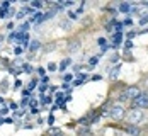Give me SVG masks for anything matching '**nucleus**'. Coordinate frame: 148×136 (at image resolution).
<instances>
[{
    "label": "nucleus",
    "instance_id": "nucleus-1",
    "mask_svg": "<svg viewBox=\"0 0 148 136\" xmlns=\"http://www.w3.org/2000/svg\"><path fill=\"white\" fill-rule=\"evenodd\" d=\"M140 94H141V92H140V89H138L136 85L126 87V90H124L123 94H121V95H119V100H121V102H124V100H128V99H136Z\"/></svg>",
    "mask_w": 148,
    "mask_h": 136
},
{
    "label": "nucleus",
    "instance_id": "nucleus-2",
    "mask_svg": "<svg viewBox=\"0 0 148 136\" xmlns=\"http://www.w3.org/2000/svg\"><path fill=\"white\" fill-rule=\"evenodd\" d=\"M126 118H128L130 124H131V126H134L136 122H140L141 119H143V111H141V109H136V107H133V109H130V112L126 114Z\"/></svg>",
    "mask_w": 148,
    "mask_h": 136
},
{
    "label": "nucleus",
    "instance_id": "nucleus-3",
    "mask_svg": "<svg viewBox=\"0 0 148 136\" xmlns=\"http://www.w3.org/2000/svg\"><path fill=\"white\" fill-rule=\"evenodd\" d=\"M109 116L112 118V119H123L124 116H126V111H124V107L119 106V104H116V106H112L111 109H109Z\"/></svg>",
    "mask_w": 148,
    "mask_h": 136
},
{
    "label": "nucleus",
    "instance_id": "nucleus-4",
    "mask_svg": "<svg viewBox=\"0 0 148 136\" xmlns=\"http://www.w3.org/2000/svg\"><path fill=\"white\" fill-rule=\"evenodd\" d=\"M133 107H136V109L148 107V94H140L136 99H133Z\"/></svg>",
    "mask_w": 148,
    "mask_h": 136
},
{
    "label": "nucleus",
    "instance_id": "nucleus-5",
    "mask_svg": "<svg viewBox=\"0 0 148 136\" xmlns=\"http://www.w3.org/2000/svg\"><path fill=\"white\" fill-rule=\"evenodd\" d=\"M119 70H121V66H114V68L111 70V73H109V78H111V80H116L118 75H119Z\"/></svg>",
    "mask_w": 148,
    "mask_h": 136
},
{
    "label": "nucleus",
    "instance_id": "nucleus-6",
    "mask_svg": "<svg viewBox=\"0 0 148 136\" xmlns=\"http://www.w3.org/2000/svg\"><path fill=\"white\" fill-rule=\"evenodd\" d=\"M53 14H55V12H53V10H49V12H46L45 15H41V17H39V19H38V22H39V24H41V22H45V21H48V19H49V17H53Z\"/></svg>",
    "mask_w": 148,
    "mask_h": 136
},
{
    "label": "nucleus",
    "instance_id": "nucleus-7",
    "mask_svg": "<svg viewBox=\"0 0 148 136\" xmlns=\"http://www.w3.org/2000/svg\"><path fill=\"white\" fill-rule=\"evenodd\" d=\"M128 133L131 136H140V129H138L136 126H130V128H128Z\"/></svg>",
    "mask_w": 148,
    "mask_h": 136
},
{
    "label": "nucleus",
    "instance_id": "nucleus-8",
    "mask_svg": "<svg viewBox=\"0 0 148 136\" xmlns=\"http://www.w3.org/2000/svg\"><path fill=\"white\" fill-rule=\"evenodd\" d=\"M121 39H123V34H121V32H118V34L112 38V43H114V44H119V43H121Z\"/></svg>",
    "mask_w": 148,
    "mask_h": 136
},
{
    "label": "nucleus",
    "instance_id": "nucleus-9",
    "mask_svg": "<svg viewBox=\"0 0 148 136\" xmlns=\"http://www.w3.org/2000/svg\"><path fill=\"white\" fill-rule=\"evenodd\" d=\"M39 44H41L39 41H32V43H31V46H29V49L32 51V53H34V51H36V49L39 48Z\"/></svg>",
    "mask_w": 148,
    "mask_h": 136
},
{
    "label": "nucleus",
    "instance_id": "nucleus-10",
    "mask_svg": "<svg viewBox=\"0 0 148 136\" xmlns=\"http://www.w3.org/2000/svg\"><path fill=\"white\" fill-rule=\"evenodd\" d=\"M60 27H61V29H68V27H70V22H68V21H61V22H60Z\"/></svg>",
    "mask_w": 148,
    "mask_h": 136
},
{
    "label": "nucleus",
    "instance_id": "nucleus-11",
    "mask_svg": "<svg viewBox=\"0 0 148 136\" xmlns=\"http://www.w3.org/2000/svg\"><path fill=\"white\" fill-rule=\"evenodd\" d=\"M68 65H70V58H68V60H63V61H61V65H60V66H61L60 70H65V68H66Z\"/></svg>",
    "mask_w": 148,
    "mask_h": 136
},
{
    "label": "nucleus",
    "instance_id": "nucleus-12",
    "mask_svg": "<svg viewBox=\"0 0 148 136\" xmlns=\"http://www.w3.org/2000/svg\"><path fill=\"white\" fill-rule=\"evenodd\" d=\"M119 10H121V12H128V10H130V5H128V3H121Z\"/></svg>",
    "mask_w": 148,
    "mask_h": 136
},
{
    "label": "nucleus",
    "instance_id": "nucleus-13",
    "mask_svg": "<svg viewBox=\"0 0 148 136\" xmlns=\"http://www.w3.org/2000/svg\"><path fill=\"white\" fill-rule=\"evenodd\" d=\"M22 72H26V73H31V72H32V66H31V65H24V66H22Z\"/></svg>",
    "mask_w": 148,
    "mask_h": 136
},
{
    "label": "nucleus",
    "instance_id": "nucleus-14",
    "mask_svg": "<svg viewBox=\"0 0 148 136\" xmlns=\"http://www.w3.org/2000/svg\"><path fill=\"white\" fill-rule=\"evenodd\" d=\"M29 107L32 109V111H36V107H38V102H36V100H29Z\"/></svg>",
    "mask_w": 148,
    "mask_h": 136
},
{
    "label": "nucleus",
    "instance_id": "nucleus-15",
    "mask_svg": "<svg viewBox=\"0 0 148 136\" xmlns=\"http://www.w3.org/2000/svg\"><path fill=\"white\" fill-rule=\"evenodd\" d=\"M31 5H32L34 9H39V7H43V3H41V2H38V0H36V2H32Z\"/></svg>",
    "mask_w": 148,
    "mask_h": 136
},
{
    "label": "nucleus",
    "instance_id": "nucleus-16",
    "mask_svg": "<svg viewBox=\"0 0 148 136\" xmlns=\"http://www.w3.org/2000/svg\"><path fill=\"white\" fill-rule=\"evenodd\" d=\"M56 68H58V66H56L55 63H49V65H48V70H49V72H55Z\"/></svg>",
    "mask_w": 148,
    "mask_h": 136
},
{
    "label": "nucleus",
    "instance_id": "nucleus-17",
    "mask_svg": "<svg viewBox=\"0 0 148 136\" xmlns=\"http://www.w3.org/2000/svg\"><path fill=\"white\" fill-rule=\"evenodd\" d=\"M97 61H99V56H92V58H90V65H97Z\"/></svg>",
    "mask_w": 148,
    "mask_h": 136
},
{
    "label": "nucleus",
    "instance_id": "nucleus-18",
    "mask_svg": "<svg viewBox=\"0 0 148 136\" xmlns=\"http://www.w3.org/2000/svg\"><path fill=\"white\" fill-rule=\"evenodd\" d=\"M14 66H15V68H19V66H24V63H22L21 60H15V61H14Z\"/></svg>",
    "mask_w": 148,
    "mask_h": 136
},
{
    "label": "nucleus",
    "instance_id": "nucleus-19",
    "mask_svg": "<svg viewBox=\"0 0 148 136\" xmlns=\"http://www.w3.org/2000/svg\"><path fill=\"white\" fill-rule=\"evenodd\" d=\"M77 48H78V43H77V41H73V43L70 44V51H73V49H77Z\"/></svg>",
    "mask_w": 148,
    "mask_h": 136
},
{
    "label": "nucleus",
    "instance_id": "nucleus-20",
    "mask_svg": "<svg viewBox=\"0 0 148 136\" xmlns=\"http://www.w3.org/2000/svg\"><path fill=\"white\" fill-rule=\"evenodd\" d=\"M7 111H9V109H7L5 106H2V107H0V114H7Z\"/></svg>",
    "mask_w": 148,
    "mask_h": 136
},
{
    "label": "nucleus",
    "instance_id": "nucleus-21",
    "mask_svg": "<svg viewBox=\"0 0 148 136\" xmlns=\"http://www.w3.org/2000/svg\"><path fill=\"white\" fill-rule=\"evenodd\" d=\"M147 22H148V15H145V17L140 21V24H147Z\"/></svg>",
    "mask_w": 148,
    "mask_h": 136
},
{
    "label": "nucleus",
    "instance_id": "nucleus-22",
    "mask_svg": "<svg viewBox=\"0 0 148 136\" xmlns=\"http://www.w3.org/2000/svg\"><path fill=\"white\" fill-rule=\"evenodd\" d=\"M38 73L41 77H45V68H38Z\"/></svg>",
    "mask_w": 148,
    "mask_h": 136
},
{
    "label": "nucleus",
    "instance_id": "nucleus-23",
    "mask_svg": "<svg viewBox=\"0 0 148 136\" xmlns=\"http://www.w3.org/2000/svg\"><path fill=\"white\" fill-rule=\"evenodd\" d=\"M68 17H70V19H77V14H75V12H68Z\"/></svg>",
    "mask_w": 148,
    "mask_h": 136
},
{
    "label": "nucleus",
    "instance_id": "nucleus-24",
    "mask_svg": "<svg viewBox=\"0 0 148 136\" xmlns=\"http://www.w3.org/2000/svg\"><path fill=\"white\" fill-rule=\"evenodd\" d=\"M27 27H29V24L26 22V24H22V26H21V31H26V29H27Z\"/></svg>",
    "mask_w": 148,
    "mask_h": 136
},
{
    "label": "nucleus",
    "instance_id": "nucleus-25",
    "mask_svg": "<svg viewBox=\"0 0 148 136\" xmlns=\"http://www.w3.org/2000/svg\"><path fill=\"white\" fill-rule=\"evenodd\" d=\"M36 87V82H31L29 83V87H27V90H31V89H34Z\"/></svg>",
    "mask_w": 148,
    "mask_h": 136
},
{
    "label": "nucleus",
    "instance_id": "nucleus-26",
    "mask_svg": "<svg viewBox=\"0 0 148 136\" xmlns=\"http://www.w3.org/2000/svg\"><path fill=\"white\" fill-rule=\"evenodd\" d=\"M24 14H26V12H24V10H21V12L17 14V17H19V19H22V17H24Z\"/></svg>",
    "mask_w": 148,
    "mask_h": 136
},
{
    "label": "nucleus",
    "instance_id": "nucleus-27",
    "mask_svg": "<svg viewBox=\"0 0 148 136\" xmlns=\"http://www.w3.org/2000/svg\"><path fill=\"white\" fill-rule=\"evenodd\" d=\"M49 100H51L49 97H43V102H45V104H49Z\"/></svg>",
    "mask_w": 148,
    "mask_h": 136
},
{
    "label": "nucleus",
    "instance_id": "nucleus-28",
    "mask_svg": "<svg viewBox=\"0 0 148 136\" xmlns=\"http://www.w3.org/2000/svg\"><path fill=\"white\" fill-rule=\"evenodd\" d=\"M99 44H101V46L106 44V39H104V38H101V39H99Z\"/></svg>",
    "mask_w": 148,
    "mask_h": 136
},
{
    "label": "nucleus",
    "instance_id": "nucleus-29",
    "mask_svg": "<svg viewBox=\"0 0 148 136\" xmlns=\"http://www.w3.org/2000/svg\"><path fill=\"white\" fill-rule=\"evenodd\" d=\"M10 109H12V111H15V109H17V104H15V102H12V104H10Z\"/></svg>",
    "mask_w": 148,
    "mask_h": 136
},
{
    "label": "nucleus",
    "instance_id": "nucleus-30",
    "mask_svg": "<svg viewBox=\"0 0 148 136\" xmlns=\"http://www.w3.org/2000/svg\"><path fill=\"white\" fill-rule=\"evenodd\" d=\"M128 38H130V39H133V38H134V32H133V31H131V32H128Z\"/></svg>",
    "mask_w": 148,
    "mask_h": 136
},
{
    "label": "nucleus",
    "instance_id": "nucleus-31",
    "mask_svg": "<svg viewBox=\"0 0 148 136\" xmlns=\"http://www.w3.org/2000/svg\"><path fill=\"white\" fill-rule=\"evenodd\" d=\"M48 82H49V80H48V77H43V85H46Z\"/></svg>",
    "mask_w": 148,
    "mask_h": 136
},
{
    "label": "nucleus",
    "instance_id": "nucleus-32",
    "mask_svg": "<svg viewBox=\"0 0 148 136\" xmlns=\"http://www.w3.org/2000/svg\"><path fill=\"white\" fill-rule=\"evenodd\" d=\"M5 15H7V12H5V10H0V17H5Z\"/></svg>",
    "mask_w": 148,
    "mask_h": 136
},
{
    "label": "nucleus",
    "instance_id": "nucleus-33",
    "mask_svg": "<svg viewBox=\"0 0 148 136\" xmlns=\"http://www.w3.org/2000/svg\"><path fill=\"white\" fill-rule=\"evenodd\" d=\"M53 136H63V135H61V133H56V135H53Z\"/></svg>",
    "mask_w": 148,
    "mask_h": 136
}]
</instances>
